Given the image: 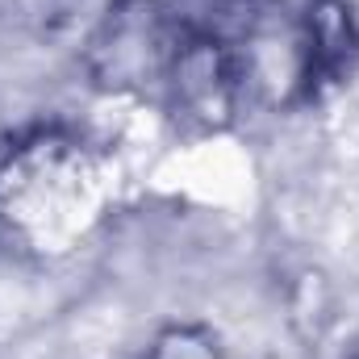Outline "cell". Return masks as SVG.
Masks as SVG:
<instances>
[{"mask_svg":"<svg viewBox=\"0 0 359 359\" xmlns=\"http://www.w3.org/2000/svg\"><path fill=\"white\" fill-rule=\"evenodd\" d=\"M359 67V17L351 0H305L292 38V92L318 100Z\"/></svg>","mask_w":359,"mask_h":359,"instance_id":"cell-3","label":"cell"},{"mask_svg":"<svg viewBox=\"0 0 359 359\" xmlns=\"http://www.w3.org/2000/svg\"><path fill=\"white\" fill-rule=\"evenodd\" d=\"M142 359H230V355H226L217 330H209L205 322H163L151 334Z\"/></svg>","mask_w":359,"mask_h":359,"instance_id":"cell-4","label":"cell"},{"mask_svg":"<svg viewBox=\"0 0 359 359\" xmlns=\"http://www.w3.org/2000/svg\"><path fill=\"white\" fill-rule=\"evenodd\" d=\"M159 88L168 96V109L176 113V121H184L188 130H205V134L222 130L238 113L243 59L222 34L184 25Z\"/></svg>","mask_w":359,"mask_h":359,"instance_id":"cell-2","label":"cell"},{"mask_svg":"<svg viewBox=\"0 0 359 359\" xmlns=\"http://www.w3.org/2000/svg\"><path fill=\"white\" fill-rule=\"evenodd\" d=\"M351 359H359V347H355V351H351Z\"/></svg>","mask_w":359,"mask_h":359,"instance_id":"cell-6","label":"cell"},{"mask_svg":"<svg viewBox=\"0 0 359 359\" xmlns=\"http://www.w3.org/2000/svg\"><path fill=\"white\" fill-rule=\"evenodd\" d=\"M180 34L184 25L163 0H113L88 42L92 76L109 88L163 84Z\"/></svg>","mask_w":359,"mask_h":359,"instance_id":"cell-1","label":"cell"},{"mask_svg":"<svg viewBox=\"0 0 359 359\" xmlns=\"http://www.w3.org/2000/svg\"><path fill=\"white\" fill-rule=\"evenodd\" d=\"M205 8H217V13H230V8H238V4H247V0H201Z\"/></svg>","mask_w":359,"mask_h":359,"instance_id":"cell-5","label":"cell"}]
</instances>
